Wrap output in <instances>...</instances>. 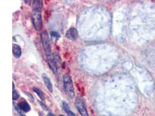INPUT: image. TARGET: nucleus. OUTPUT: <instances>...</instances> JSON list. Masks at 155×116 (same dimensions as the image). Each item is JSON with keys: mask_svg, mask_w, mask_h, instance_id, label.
Wrapping results in <instances>:
<instances>
[{"mask_svg": "<svg viewBox=\"0 0 155 116\" xmlns=\"http://www.w3.org/2000/svg\"><path fill=\"white\" fill-rule=\"evenodd\" d=\"M43 7V4L42 1H39V0H35L33 1V10L41 11Z\"/></svg>", "mask_w": 155, "mask_h": 116, "instance_id": "obj_9", "label": "nucleus"}, {"mask_svg": "<svg viewBox=\"0 0 155 116\" xmlns=\"http://www.w3.org/2000/svg\"><path fill=\"white\" fill-rule=\"evenodd\" d=\"M51 36L52 37H55L56 38H59L60 37V35L58 34V33L57 32H55V31H52V32H51Z\"/></svg>", "mask_w": 155, "mask_h": 116, "instance_id": "obj_16", "label": "nucleus"}, {"mask_svg": "<svg viewBox=\"0 0 155 116\" xmlns=\"http://www.w3.org/2000/svg\"><path fill=\"white\" fill-rule=\"evenodd\" d=\"M52 57L55 60V61L56 62L58 66L61 64V59L59 54H58L57 53H54L52 55Z\"/></svg>", "mask_w": 155, "mask_h": 116, "instance_id": "obj_12", "label": "nucleus"}, {"mask_svg": "<svg viewBox=\"0 0 155 116\" xmlns=\"http://www.w3.org/2000/svg\"><path fill=\"white\" fill-rule=\"evenodd\" d=\"M13 106H14L15 109H16L17 111H18V114H19V115L20 116H26V115L23 113V111L19 108L18 105H17V103H13Z\"/></svg>", "mask_w": 155, "mask_h": 116, "instance_id": "obj_13", "label": "nucleus"}, {"mask_svg": "<svg viewBox=\"0 0 155 116\" xmlns=\"http://www.w3.org/2000/svg\"><path fill=\"white\" fill-rule=\"evenodd\" d=\"M32 18L35 29L37 31L40 30L42 27V21L41 12L33 10Z\"/></svg>", "mask_w": 155, "mask_h": 116, "instance_id": "obj_3", "label": "nucleus"}, {"mask_svg": "<svg viewBox=\"0 0 155 116\" xmlns=\"http://www.w3.org/2000/svg\"><path fill=\"white\" fill-rule=\"evenodd\" d=\"M75 104L76 108L81 116H89L83 97L80 96L77 97L76 99Z\"/></svg>", "mask_w": 155, "mask_h": 116, "instance_id": "obj_4", "label": "nucleus"}, {"mask_svg": "<svg viewBox=\"0 0 155 116\" xmlns=\"http://www.w3.org/2000/svg\"><path fill=\"white\" fill-rule=\"evenodd\" d=\"M41 39L42 44V46L46 56H50L51 55V46L50 38L48 32L46 31H43L41 34Z\"/></svg>", "mask_w": 155, "mask_h": 116, "instance_id": "obj_2", "label": "nucleus"}, {"mask_svg": "<svg viewBox=\"0 0 155 116\" xmlns=\"http://www.w3.org/2000/svg\"><path fill=\"white\" fill-rule=\"evenodd\" d=\"M47 116H55V115L52 113H49L48 114V115H47Z\"/></svg>", "mask_w": 155, "mask_h": 116, "instance_id": "obj_20", "label": "nucleus"}, {"mask_svg": "<svg viewBox=\"0 0 155 116\" xmlns=\"http://www.w3.org/2000/svg\"><path fill=\"white\" fill-rule=\"evenodd\" d=\"M62 107H63L64 111H65L66 113L68 111H69V110H70L69 106H68V105L65 102H62Z\"/></svg>", "mask_w": 155, "mask_h": 116, "instance_id": "obj_15", "label": "nucleus"}, {"mask_svg": "<svg viewBox=\"0 0 155 116\" xmlns=\"http://www.w3.org/2000/svg\"><path fill=\"white\" fill-rule=\"evenodd\" d=\"M25 93L26 95H27V96H28L30 97V101H32V102H34V97L33 96V95H32V94H30V93L28 92H25Z\"/></svg>", "mask_w": 155, "mask_h": 116, "instance_id": "obj_17", "label": "nucleus"}, {"mask_svg": "<svg viewBox=\"0 0 155 116\" xmlns=\"http://www.w3.org/2000/svg\"><path fill=\"white\" fill-rule=\"evenodd\" d=\"M47 61H48V64L49 67L50 68V69L52 70V71L56 74L58 72V66L56 63V62L55 61V60L54 59L52 55L48 56L47 57Z\"/></svg>", "mask_w": 155, "mask_h": 116, "instance_id": "obj_6", "label": "nucleus"}, {"mask_svg": "<svg viewBox=\"0 0 155 116\" xmlns=\"http://www.w3.org/2000/svg\"><path fill=\"white\" fill-rule=\"evenodd\" d=\"M42 78L43 80V81L44 82V84L46 86V87L47 88V89L49 90L50 92H52L53 91V86L52 82L50 80V78L48 77V76L45 74H42Z\"/></svg>", "mask_w": 155, "mask_h": 116, "instance_id": "obj_7", "label": "nucleus"}, {"mask_svg": "<svg viewBox=\"0 0 155 116\" xmlns=\"http://www.w3.org/2000/svg\"><path fill=\"white\" fill-rule=\"evenodd\" d=\"M59 116H64V115H62V114H61V115H59Z\"/></svg>", "mask_w": 155, "mask_h": 116, "instance_id": "obj_21", "label": "nucleus"}, {"mask_svg": "<svg viewBox=\"0 0 155 116\" xmlns=\"http://www.w3.org/2000/svg\"><path fill=\"white\" fill-rule=\"evenodd\" d=\"M38 103H40V106L44 109V110H48V107L47 106H46L44 103H42V102H41V101H38Z\"/></svg>", "mask_w": 155, "mask_h": 116, "instance_id": "obj_18", "label": "nucleus"}, {"mask_svg": "<svg viewBox=\"0 0 155 116\" xmlns=\"http://www.w3.org/2000/svg\"><path fill=\"white\" fill-rule=\"evenodd\" d=\"M12 52L15 58H19L22 54L21 46L17 44H13L12 45Z\"/></svg>", "mask_w": 155, "mask_h": 116, "instance_id": "obj_8", "label": "nucleus"}, {"mask_svg": "<svg viewBox=\"0 0 155 116\" xmlns=\"http://www.w3.org/2000/svg\"><path fill=\"white\" fill-rule=\"evenodd\" d=\"M64 86L65 91L69 98L73 99L74 97L75 92L71 77L68 74H65L64 76Z\"/></svg>", "mask_w": 155, "mask_h": 116, "instance_id": "obj_1", "label": "nucleus"}, {"mask_svg": "<svg viewBox=\"0 0 155 116\" xmlns=\"http://www.w3.org/2000/svg\"><path fill=\"white\" fill-rule=\"evenodd\" d=\"M19 97V94L18 93L17 90H13V96H12V99L13 100H17Z\"/></svg>", "mask_w": 155, "mask_h": 116, "instance_id": "obj_14", "label": "nucleus"}, {"mask_svg": "<svg viewBox=\"0 0 155 116\" xmlns=\"http://www.w3.org/2000/svg\"><path fill=\"white\" fill-rule=\"evenodd\" d=\"M33 91L35 93H36L37 94V95L39 96V97L41 99V101H44L45 95H44V93H43V92L41 89H40L38 88L34 87Z\"/></svg>", "mask_w": 155, "mask_h": 116, "instance_id": "obj_11", "label": "nucleus"}, {"mask_svg": "<svg viewBox=\"0 0 155 116\" xmlns=\"http://www.w3.org/2000/svg\"><path fill=\"white\" fill-rule=\"evenodd\" d=\"M18 106L19 107V108L25 112H28L29 111H30L31 110V107L29 105V104L25 102V101H22L21 102L18 103Z\"/></svg>", "mask_w": 155, "mask_h": 116, "instance_id": "obj_10", "label": "nucleus"}, {"mask_svg": "<svg viewBox=\"0 0 155 116\" xmlns=\"http://www.w3.org/2000/svg\"><path fill=\"white\" fill-rule=\"evenodd\" d=\"M66 113H67V114H68V116H76V115L73 111H72L70 110H69V111H68L66 112Z\"/></svg>", "mask_w": 155, "mask_h": 116, "instance_id": "obj_19", "label": "nucleus"}, {"mask_svg": "<svg viewBox=\"0 0 155 116\" xmlns=\"http://www.w3.org/2000/svg\"><path fill=\"white\" fill-rule=\"evenodd\" d=\"M66 37L70 40H76L78 37V32L75 28H71L66 33Z\"/></svg>", "mask_w": 155, "mask_h": 116, "instance_id": "obj_5", "label": "nucleus"}]
</instances>
